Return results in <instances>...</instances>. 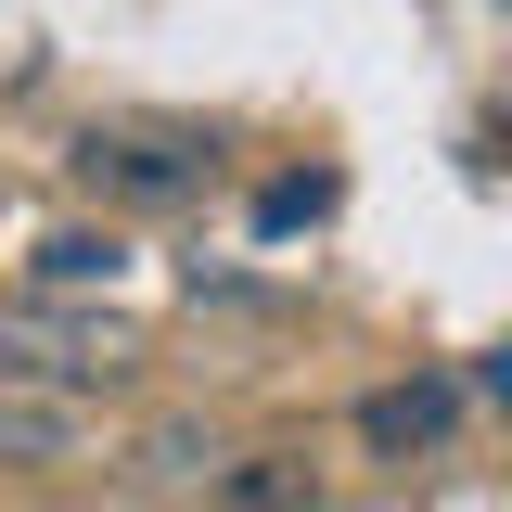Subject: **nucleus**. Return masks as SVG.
Returning a JSON list of instances; mask_svg holds the SVG:
<instances>
[{
    "mask_svg": "<svg viewBox=\"0 0 512 512\" xmlns=\"http://www.w3.org/2000/svg\"><path fill=\"white\" fill-rule=\"evenodd\" d=\"M218 512H308V461H244L218 487Z\"/></svg>",
    "mask_w": 512,
    "mask_h": 512,
    "instance_id": "nucleus-3",
    "label": "nucleus"
},
{
    "mask_svg": "<svg viewBox=\"0 0 512 512\" xmlns=\"http://www.w3.org/2000/svg\"><path fill=\"white\" fill-rule=\"evenodd\" d=\"M448 423H461V384L448 372H410V384H372V397H359V448H384V461L448 448Z\"/></svg>",
    "mask_w": 512,
    "mask_h": 512,
    "instance_id": "nucleus-2",
    "label": "nucleus"
},
{
    "mask_svg": "<svg viewBox=\"0 0 512 512\" xmlns=\"http://www.w3.org/2000/svg\"><path fill=\"white\" fill-rule=\"evenodd\" d=\"M308 205H320V180H269V192H256V231H295Z\"/></svg>",
    "mask_w": 512,
    "mask_h": 512,
    "instance_id": "nucleus-5",
    "label": "nucleus"
},
{
    "mask_svg": "<svg viewBox=\"0 0 512 512\" xmlns=\"http://www.w3.org/2000/svg\"><path fill=\"white\" fill-rule=\"evenodd\" d=\"M77 180L116 192V205H180V192H205V141L192 128H90Z\"/></svg>",
    "mask_w": 512,
    "mask_h": 512,
    "instance_id": "nucleus-1",
    "label": "nucleus"
},
{
    "mask_svg": "<svg viewBox=\"0 0 512 512\" xmlns=\"http://www.w3.org/2000/svg\"><path fill=\"white\" fill-rule=\"evenodd\" d=\"M39 282H116V231H64V244H39Z\"/></svg>",
    "mask_w": 512,
    "mask_h": 512,
    "instance_id": "nucleus-4",
    "label": "nucleus"
}]
</instances>
